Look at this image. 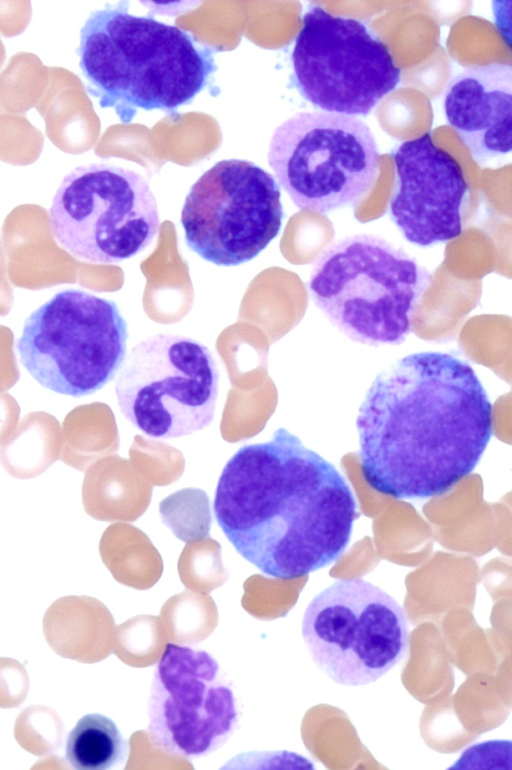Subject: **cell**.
<instances>
[{
  "instance_id": "6da1fadb",
  "label": "cell",
  "mask_w": 512,
  "mask_h": 770,
  "mask_svg": "<svg viewBox=\"0 0 512 770\" xmlns=\"http://www.w3.org/2000/svg\"><path fill=\"white\" fill-rule=\"evenodd\" d=\"M492 412L465 360L439 351L397 360L375 378L356 418L366 482L397 499L446 493L480 461Z\"/></svg>"
},
{
  "instance_id": "7a4b0ae2",
  "label": "cell",
  "mask_w": 512,
  "mask_h": 770,
  "mask_svg": "<svg viewBox=\"0 0 512 770\" xmlns=\"http://www.w3.org/2000/svg\"><path fill=\"white\" fill-rule=\"evenodd\" d=\"M356 507L334 465L285 428L228 459L213 501L216 522L237 553L282 580L338 560L350 541Z\"/></svg>"
},
{
  "instance_id": "3957f363",
  "label": "cell",
  "mask_w": 512,
  "mask_h": 770,
  "mask_svg": "<svg viewBox=\"0 0 512 770\" xmlns=\"http://www.w3.org/2000/svg\"><path fill=\"white\" fill-rule=\"evenodd\" d=\"M128 2L92 11L79 35L87 92L128 124L139 109L172 115L190 104L217 70L216 50L188 31L129 13Z\"/></svg>"
},
{
  "instance_id": "277c9868",
  "label": "cell",
  "mask_w": 512,
  "mask_h": 770,
  "mask_svg": "<svg viewBox=\"0 0 512 770\" xmlns=\"http://www.w3.org/2000/svg\"><path fill=\"white\" fill-rule=\"evenodd\" d=\"M430 282V272L401 247L355 234L325 249L308 289L316 307L345 336L378 347L406 339Z\"/></svg>"
},
{
  "instance_id": "5b68a950",
  "label": "cell",
  "mask_w": 512,
  "mask_h": 770,
  "mask_svg": "<svg viewBox=\"0 0 512 770\" xmlns=\"http://www.w3.org/2000/svg\"><path fill=\"white\" fill-rule=\"evenodd\" d=\"M127 340L128 325L114 301L68 288L28 316L16 346L22 365L41 386L79 398L116 376Z\"/></svg>"
},
{
  "instance_id": "8992f818",
  "label": "cell",
  "mask_w": 512,
  "mask_h": 770,
  "mask_svg": "<svg viewBox=\"0 0 512 770\" xmlns=\"http://www.w3.org/2000/svg\"><path fill=\"white\" fill-rule=\"evenodd\" d=\"M268 164L302 211L326 214L358 202L376 180L379 150L354 116L299 112L274 131Z\"/></svg>"
},
{
  "instance_id": "52a82bcc",
  "label": "cell",
  "mask_w": 512,
  "mask_h": 770,
  "mask_svg": "<svg viewBox=\"0 0 512 770\" xmlns=\"http://www.w3.org/2000/svg\"><path fill=\"white\" fill-rule=\"evenodd\" d=\"M53 238L76 259L116 264L151 245L160 228L156 198L139 173L108 163L71 170L49 209Z\"/></svg>"
},
{
  "instance_id": "ba28073f",
  "label": "cell",
  "mask_w": 512,
  "mask_h": 770,
  "mask_svg": "<svg viewBox=\"0 0 512 770\" xmlns=\"http://www.w3.org/2000/svg\"><path fill=\"white\" fill-rule=\"evenodd\" d=\"M301 634L316 666L345 686L377 681L409 647L403 607L361 578L339 579L319 592L305 609Z\"/></svg>"
},
{
  "instance_id": "9c48e42d",
  "label": "cell",
  "mask_w": 512,
  "mask_h": 770,
  "mask_svg": "<svg viewBox=\"0 0 512 770\" xmlns=\"http://www.w3.org/2000/svg\"><path fill=\"white\" fill-rule=\"evenodd\" d=\"M219 371L209 348L182 335L156 334L138 342L115 382L123 416L143 434L174 439L214 419Z\"/></svg>"
},
{
  "instance_id": "30bf717a",
  "label": "cell",
  "mask_w": 512,
  "mask_h": 770,
  "mask_svg": "<svg viewBox=\"0 0 512 770\" xmlns=\"http://www.w3.org/2000/svg\"><path fill=\"white\" fill-rule=\"evenodd\" d=\"M302 22L291 55L292 81L314 107L366 116L400 82L388 47L360 20L312 6Z\"/></svg>"
},
{
  "instance_id": "8fae6325",
  "label": "cell",
  "mask_w": 512,
  "mask_h": 770,
  "mask_svg": "<svg viewBox=\"0 0 512 770\" xmlns=\"http://www.w3.org/2000/svg\"><path fill=\"white\" fill-rule=\"evenodd\" d=\"M283 217L275 178L252 161L226 159L191 186L180 221L194 253L232 267L257 257L278 236Z\"/></svg>"
},
{
  "instance_id": "7c38bea8",
  "label": "cell",
  "mask_w": 512,
  "mask_h": 770,
  "mask_svg": "<svg viewBox=\"0 0 512 770\" xmlns=\"http://www.w3.org/2000/svg\"><path fill=\"white\" fill-rule=\"evenodd\" d=\"M147 713L151 743L186 759L222 747L240 715L231 683L215 658L175 643L166 645L157 662Z\"/></svg>"
},
{
  "instance_id": "4fadbf2b",
  "label": "cell",
  "mask_w": 512,
  "mask_h": 770,
  "mask_svg": "<svg viewBox=\"0 0 512 770\" xmlns=\"http://www.w3.org/2000/svg\"><path fill=\"white\" fill-rule=\"evenodd\" d=\"M397 190L391 219L411 244L429 247L459 237L468 191L459 164L430 134L403 142L394 152Z\"/></svg>"
},
{
  "instance_id": "5bb4252c",
  "label": "cell",
  "mask_w": 512,
  "mask_h": 770,
  "mask_svg": "<svg viewBox=\"0 0 512 770\" xmlns=\"http://www.w3.org/2000/svg\"><path fill=\"white\" fill-rule=\"evenodd\" d=\"M445 116L471 152L484 163L511 152L512 68L489 64L465 69L445 93Z\"/></svg>"
},
{
  "instance_id": "9a60e30c",
  "label": "cell",
  "mask_w": 512,
  "mask_h": 770,
  "mask_svg": "<svg viewBox=\"0 0 512 770\" xmlns=\"http://www.w3.org/2000/svg\"><path fill=\"white\" fill-rule=\"evenodd\" d=\"M129 741L109 717L90 713L78 720L66 742V759L76 769L104 770L122 765Z\"/></svg>"
}]
</instances>
